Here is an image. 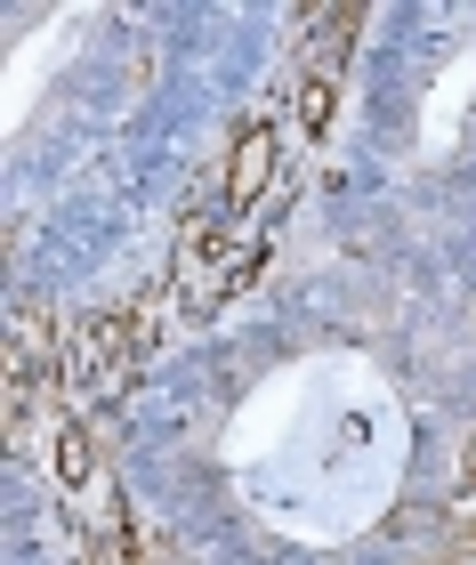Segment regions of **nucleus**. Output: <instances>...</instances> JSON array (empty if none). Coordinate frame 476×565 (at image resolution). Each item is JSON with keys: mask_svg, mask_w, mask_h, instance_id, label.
Returning <instances> with one entry per match:
<instances>
[{"mask_svg": "<svg viewBox=\"0 0 476 565\" xmlns=\"http://www.w3.org/2000/svg\"><path fill=\"white\" fill-rule=\"evenodd\" d=\"M138 316H89L82 331L65 340V364H57V380L73 396H113L121 388V372H130V355H138Z\"/></svg>", "mask_w": 476, "mask_h": 565, "instance_id": "1", "label": "nucleus"}, {"mask_svg": "<svg viewBox=\"0 0 476 565\" xmlns=\"http://www.w3.org/2000/svg\"><path fill=\"white\" fill-rule=\"evenodd\" d=\"M274 162H283V138H274V121H250L235 138V162H227V211H250V202L267 194Z\"/></svg>", "mask_w": 476, "mask_h": 565, "instance_id": "2", "label": "nucleus"}, {"mask_svg": "<svg viewBox=\"0 0 476 565\" xmlns=\"http://www.w3.org/2000/svg\"><path fill=\"white\" fill-rule=\"evenodd\" d=\"M33 388H41V323L24 316V323H17V348H9V428H24Z\"/></svg>", "mask_w": 476, "mask_h": 565, "instance_id": "3", "label": "nucleus"}, {"mask_svg": "<svg viewBox=\"0 0 476 565\" xmlns=\"http://www.w3.org/2000/svg\"><path fill=\"white\" fill-rule=\"evenodd\" d=\"M57 477H65V484H82V477H89V436H82V428H65V436H57Z\"/></svg>", "mask_w": 476, "mask_h": 565, "instance_id": "4", "label": "nucleus"}, {"mask_svg": "<svg viewBox=\"0 0 476 565\" xmlns=\"http://www.w3.org/2000/svg\"><path fill=\"white\" fill-rule=\"evenodd\" d=\"M323 114H332V82L307 73V89H299V130H323Z\"/></svg>", "mask_w": 476, "mask_h": 565, "instance_id": "5", "label": "nucleus"}]
</instances>
